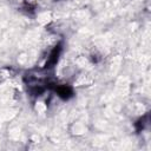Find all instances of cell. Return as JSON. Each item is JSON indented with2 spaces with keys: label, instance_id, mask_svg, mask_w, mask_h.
I'll return each instance as SVG.
<instances>
[{
  "label": "cell",
  "instance_id": "cell-1",
  "mask_svg": "<svg viewBox=\"0 0 151 151\" xmlns=\"http://www.w3.org/2000/svg\"><path fill=\"white\" fill-rule=\"evenodd\" d=\"M55 91L64 99H67L68 97L72 96V88L70 86H67V85H59V86L55 87Z\"/></svg>",
  "mask_w": 151,
  "mask_h": 151
}]
</instances>
